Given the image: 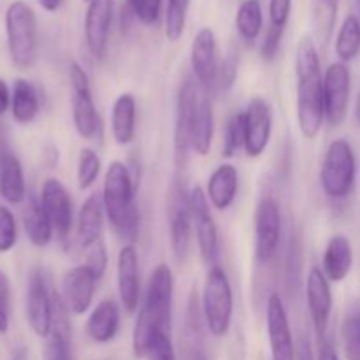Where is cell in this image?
<instances>
[{"instance_id":"cell-36","label":"cell","mask_w":360,"mask_h":360,"mask_svg":"<svg viewBox=\"0 0 360 360\" xmlns=\"http://www.w3.org/2000/svg\"><path fill=\"white\" fill-rule=\"evenodd\" d=\"M190 0H169L165 11V35L171 42L181 39L188 16Z\"/></svg>"},{"instance_id":"cell-35","label":"cell","mask_w":360,"mask_h":360,"mask_svg":"<svg viewBox=\"0 0 360 360\" xmlns=\"http://www.w3.org/2000/svg\"><path fill=\"white\" fill-rule=\"evenodd\" d=\"M343 348L347 360H360V299L352 302L345 313Z\"/></svg>"},{"instance_id":"cell-8","label":"cell","mask_w":360,"mask_h":360,"mask_svg":"<svg viewBox=\"0 0 360 360\" xmlns=\"http://www.w3.org/2000/svg\"><path fill=\"white\" fill-rule=\"evenodd\" d=\"M53 309H55V292L49 290L44 271L34 269L28 276L25 313H27L28 327L41 340H48L51 334Z\"/></svg>"},{"instance_id":"cell-18","label":"cell","mask_w":360,"mask_h":360,"mask_svg":"<svg viewBox=\"0 0 360 360\" xmlns=\"http://www.w3.org/2000/svg\"><path fill=\"white\" fill-rule=\"evenodd\" d=\"M197 84L190 77L181 83L176 101V125H174V158L176 165L183 167L188 158V151L192 150V116L193 102L197 95Z\"/></svg>"},{"instance_id":"cell-33","label":"cell","mask_w":360,"mask_h":360,"mask_svg":"<svg viewBox=\"0 0 360 360\" xmlns=\"http://www.w3.org/2000/svg\"><path fill=\"white\" fill-rule=\"evenodd\" d=\"M264 27V14L260 0H243L236 14V28L246 42L259 39Z\"/></svg>"},{"instance_id":"cell-31","label":"cell","mask_w":360,"mask_h":360,"mask_svg":"<svg viewBox=\"0 0 360 360\" xmlns=\"http://www.w3.org/2000/svg\"><path fill=\"white\" fill-rule=\"evenodd\" d=\"M41 111V98L39 91L30 81L18 77L13 86V97H11V112L14 122L20 125H28L37 118Z\"/></svg>"},{"instance_id":"cell-27","label":"cell","mask_w":360,"mask_h":360,"mask_svg":"<svg viewBox=\"0 0 360 360\" xmlns=\"http://www.w3.org/2000/svg\"><path fill=\"white\" fill-rule=\"evenodd\" d=\"M44 360H72L70 327L67 322V306L55 292L53 329L44 348Z\"/></svg>"},{"instance_id":"cell-29","label":"cell","mask_w":360,"mask_h":360,"mask_svg":"<svg viewBox=\"0 0 360 360\" xmlns=\"http://www.w3.org/2000/svg\"><path fill=\"white\" fill-rule=\"evenodd\" d=\"M137 104L136 97L129 91L118 95L111 109V132L118 144L127 146L136 137Z\"/></svg>"},{"instance_id":"cell-24","label":"cell","mask_w":360,"mask_h":360,"mask_svg":"<svg viewBox=\"0 0 360 360\" xmlns=\"http://www.w3.org/2000/svg\"><path fill=\"white\" fill-rule=\"evenodd\" d=\"M120 330V306L115 299L98 302L86 320V334L94 343H111Z\"/></svg>"},{"instance_id":"cell-44","label":"cell","mask_w":360,"mask_h":360,"mask_svg":"<svg viewBox=\"0 0 360 360\" xmlns=\"http://www.w3.org/2000/svg\"><path fill=\"white\" fill-rule=\"evenodd\" d=\"M84 264H86L95 274H97L98 280L104 276L105 267H108V252H105L104 243L98 241L97 245H94L90 250H88V259Z\"/></svg>"},{"instance_id":"cell-51","label":"cell","mask_w":360,"mask_h":360,"mask_svg":"<svg viewBox=\"0 0 360 360\" xmlns=\"http://www.w3.org/2000/svg\"><path fill=\"white\" fill-rule=\"evenodd\" d=\"M13 360H27V350L23 347L16 348L13 354Z\"/></svg>"},{"instance_id":"cell-1","label":"cell","mask_w":360,"mask_h":360,"mask_svg":"<svg viewBox=\"0 0 360 360\" xmlns=\"http://www.w3.org/2000/svg\"><path fill=\"white\" fill-rule=\"evenodd\" d=\"M297 77V123L306 139H315L326 122L323 74L319 49L309 35L299 41L295 53Z\"/></svg>"},{"instance_id":"cell-21","label":"cell","mask_w":360,"mask_h":360,"mask_svg":"<svg viewBox=\"0 0 360 360\" xmlns=\"http://www.w3.org/2000/svg\"><path fill=\"white\" fill-rule=\"evenodd\" d=\"M190 65L193 77L200 88L207 90L217 83L218 56H217V37L210 27L200 28L192 41L190 48Z\"/></svg>"},{"instance_id":"cell-39","label":"cell","mask_w":360,"mask_h":360,"mask_svg":"<svg viewBox=\"0 0 360 360\" xmlns=\"http://www.w3.org/2000/svg\"><path fill=\"white\" fill-rule=\"evenodd\" d=\"M18 243V225L13 211L0 204V253H7Z\"/></svg>"},{"instance_id":"cell-47","label":"cell","mask_w":360,"mask_h":360,"mask_svg":"<svg viewBox=\"0 0 360 360\" xmlns=\"http://www.w3.org/2000/svg\"><path fill=\"white\" fill-rule=\"evenodd\" d=\"M316 360H340L336 347H334V341L329 336L319 340V355Z\"/></svg>"},{"instance_id":"cell-49","label":"cell","mask_w":360,"mask_h":360,"mask_svg":"<svg viewBox=\"0 0 360 360\" xmlns=\"http://www.w3.org/2000/svg\"><path fill=\"white\" fill-rule=\"evenodd\" d=\"M295 360H315V355H313L311 350V343H309L308 338H301V340H299Z\"/></svg>"},{"instance_id":"cell-20","label":"cell","mask_w":360,"mask_h":360,"mask_svg":"<svg viewBox=\"0 0 360 360\" xmlns=\"http://www.w3.org/2000/svg\"><path fill=\"white\" fill-rule=\"evenodd\" d=\"M0 197L11 206L27 199V181L21 160L0 130Z\"/></svg>"},{"instance_id":"cell-37","label":"cell","mask_w":360,"mask_h":360,"mask_svg":"<svg viewBox=\"0 0 360 360\" xmlns=\"http://www.w3.org/2000/svg\"><path fill=\"white\" fill-rule=\"evenodd\" d=\"M245 112H236L231 116L224 130V148H221L224 157H234L241 148H245Z\"/></svg>"},{"instance_id":"cell-38","label":"cell","mask_w":360,"mask_h":360,"mask_svg":"<svg viewBox=\"0 0 360 360\" xmlns=\"http://www.w3.org/2000/svg\"><path fill=\"white\" fill-rule=\"evenodd\" d=\"M101 158L91 148H83L77 157V186L79 190H88L101 174Z\"/></svg>"},{"instance_id":"cell-9","label":"cell","mask_w":360,"mask_h":360,"mask_svg":"<svg viewBox=\"0 0 360 360\" xmlns=\"http://www.w3.org/2000/svg\"><path fill=\"white\" fill-rule=\"evenodd\" d=\"M167 220L171 232V246L174 257L179 262H185L192 245V210H190V193L179 181L172 183L167 200Z\"/></svg>"},{"instance_id":"cell-46","label":"cell","mask_w":360,"mask_h":360,"mask_svg":"<svg viewBox=\"0 0 360 360\" xmlns=\"http://www.w3.org/2000/svg\"><path fill=\"white\" fill-rule=\"evenodd\" d=\"M236 74H238V63H236L234 56H229V58H225L224 62L220 63V67H218L217 83L214 84H218L220 90L227 91L229 88L234 84Z\"/></svg>"},{"instance_id":"cell-52","label":"cell","mask_w":360,"mask_h":360,"mask_svg":"<svg viewBox=\"0 0 360 360\" xmlns=\"http://www.w3.org/2000/svg\"><path fill=\"white\" fill-rule=\"evenodd\" d=\"M355 120H357V123H359V127H360V91H359L357 102H355Z\"/></svg>"},{"instance_id":"cell-14","label":"cell","mask_w":360,"mask_h":360,"mask_svg":"<svg viewBox=\"0 0 360 360\" xmlns=\"http://www.w3.org/2000/svg\"><path fill=\"white\" fill-rule=\"evenodd\" d=\"M41 204L51 220L55 234L60 241H67L74 224L72 199L60 179H46L41 188Z\"/></svg>"},{"instance_id":"cell-32","label":"cell","mask_w":360,"mask_h":360,"mask_svg":"<svg viewBox=\"0 0 360 360\" xmlns=\"http://www.w3.org/2000/svg\"><path fill=\"white\" fill-rule=\"evenodd\" d=\"M340 62L348 63L357 58L360 53V21L354 14H348L341 23L336 35V44H334Z\"/></svg>"},{"instance_id":"cell-15","label":"cell","mask_w":360,"mask_h":360,"mask_svg":"<svg viewBox=\"0 0 360 360\" xmlns=\"http://www.w3.org/2000/svg\"><path fill=\"white\" fill-rule=\"evenodd\" d=\"M306 302L309 316L319 340L327 338L330 313H333V290L329 278L320 267H311L306 280Z\"/></svg>"},{"instance_id":"cell-48","label":"cell","mask_w":360,"mask_h":360,"mask_svg":"<svg viewBox=\"0 0 360 360\" xmlns=\"http://www.w3.org/2000/svg\"><path fill=\"white\" fill-rule=\"evenodd\" d=\"M11 97H13V94L9 91V86H7L6 81L0 77V118L9 111Z\"/></svg>"},{"instance_id":"cell-7","label":"cell","mask_w":360,"mask_h":360,"mask_svg":"<svg viewBox=\"0 0 360 360\" xmlns=\"http://www.w3.org/2000/svg\"><path fill=\"white\" fill-rule=\"evenodd\" d=\"M70 90H72V122L77 136L86 141L97 139L101 132V116L95 108L91 95L90 77L79 63L72 62L69 67Z\"/></svg>"},{"instance_id":"cell-42","label":"cell","mask_w":360,"mask_h":360,"mask_svg":"<svg viewBox=\"0 0 360 360\" xmlns=\"http://www.w3.org/2000/svg\"><path fill=\"white\" fill-rule=\"evenodd\" d=\"M146 357L150 360H178L176 359L174 345H172L171 334L158 333L148 348Z\"/></svg>"},{"instance_id":"cell-53","label":"cell","mask_w":360,"mask_h":360,"mask_svg":"<svg viewBox=\"0 0 360 360\" xmlns=\"http://www.w3.org/2000/svg\"><path fill=\"white\" fill-rule=\"evenodd\" d=\"M192 360H207V359H206V355L200 354V352H195V354H193Z\"/></svg>"},{"instance_id":"cell-2","label":"cell","mask_w":360,"mask_h":360,"mask_svg":"<svg viewBox=\"0 0 360 360\" xmlns=\"http://www.w3.org/2000/svg\"><path fill=\"white\" fill-rule=\"evenodd\" d=\"M174 280L167 264H158L148 281L144 302L137 313L132 333V350L137 359L146 357L148 348L158 333L171 334Z\"/></svg>"},{"instance_id":"cell-11","label":"cell","mask_w":360,"mask_h":360,"mask_svg":"<svg viewBox=\"0 0 360 360\" xmlns=\"http://www.w3.org/2000/svg\"><path fill=\"white\" fill-rule=\"evenodd\" d=\"M352 76L347 63L334 62L323 74V102L329 125L340 127L347 120L350 105Z\"/></svg>"},{"instance_id":"cell-45","label":"cell","mask_w":360,"mask_h":360,"mask_svg":"<svg viewBox=\"0 0 360 360\" xmlns=\"http://www.w3.org/2000/svg\"><path fill=\"white\" fill-rule=\"evenodd\" d=\"M292 13V0H269V20L274 27L285 28Z\"/></svg>"},{"instance_id":"cell-43","label":"cell","mask_w":360,"mask_h":360,"mask_svg":"<svg viewBox=\"0 0 360 360\" xmlns=\"http://www.w3.org/2000/svg\"><path fill=\"white\" fill-rule=\"evenodd\" d=\"M283 32L285 28L274 27L271 25L266 32V37H264L262 46H260V53H262V58L266 62H273L278 56V51L281 48V41H283Z\"/></svg>"},{"instance_id":"cell-10","label":"cell","mask_w":360,"mask_h":360,"mask_svg":"<svg viewBox=\"0 0 360 360\" xmlns=\"http://www.w3.org/2000/svg\"><path fill=\"white\" fill-rule=\"evenodd\" d=\"M190 210H192L193 231H195L197 245H199L200 255L207 266H218L220 259V234L214 224V218L210 210V200L206 192L200 186L190 192Z\"/></svg>"},{"instance_id":"cell-5","label":"cell","mask_w":360,"mask_h":360,"mask_svg":"<svg viewBox=\"0 0 360 360\" xmlns=\"http://www.w3.org/2000/svg\"><path fill=\"white\" fill-rule=\"evenodd\" d=\"M357 181V157L347 139H334L327 146L320 167V185L333 200H345L352 195Z\"/></svg>"},{"instance_id":"cell-55","label":"cell","mask_w":360,"mask_h":360,"mask_svg":"<svg viewBox=\"0 0 360 360\" xmlns=\"http://www.w3.org/2000/svg\"><path fill=\"white\" fill-rule=\"evenodd\" d=\"M359 21H360V18H359Z\"/></svg>"},{"instance_id":"cell-25","label":"cell","mask_w":360,"mask_h":360,"mask_svg":"<svg viewBox=\"0 0 360 360\" xmlns=\"http://www.w3.org/2000/svg\"><path fill=\"white\" fill-rule=\"evenodd\" d=\"M239 190V172L232 164H221L207 179L206 195L214 210L225 211L234 204Z\"/></svg>"},{"instance_id":"cell-41","label":"cell","mask_w":360,"mask_h":360,"mask_svg":"<svg viewBox=\"0 0 360 360\" xmlns=\"http://www.w3.org/2000/svg\"><path fill=\"white\" fill-rule=\"evenodd\" d=\"M13 313V297H11V281L7 274L0 269V334H7Z\"/></svg>"},{"instance_id":"cell-22","label":"cell","mask_w":360,"mask_h":360,"mask_svg":"<svg viewBox=\"0 0 360 360\" xmlns=\"http://www.w3.org/2000/svg\"><path fill=\"white\" fill-rule=\"evenodd\" d=\"M118 294L127 313H136L141 297L139 257L136 246L130 243L118 253Z\"/></svg>"},{"instance_id":"cell-30","label":"cell","mask_w":360,"mask_h":360,"mask_svg":"<svg viewBox=\"0 0 360 360\" xmlns=\"http://www.w3.org/2000/svg\"><path fill=\"white\" fill-rule=\"evenodd\" d=\"M23 227L28 241L37 248H44L53 241L55 229H53L51 220L46 214L41 200H37L35 197H28V202L23 211Z\"/></svg>"},{"instance_id":"cell-26","label":"cell","mask_w":360,"mask_h":360,"mask_svg":"<svg viewBox=\"0 0 360 360\" xmlns=\"http://www.w3.org/2000/svg\"><path fill=\"white\" fill-rule=\"evenodd\" d=\"M352 266H354V248L347 236L338 234L330 238L326 246V252H323V274L333 283H341L350 274Z\"/></svg>"},{"instance_id":"cell-34","label":"cell","mask_w":360,"mask_h":360,"mask_svg":"<svg viewBox=\"0 0 360 360\" xmlns=\"http://www.w3.org/2000/svg\"><path fill=\"white\" fill-rule=\"evenodd\" d=\"M340 0H311L313 27L322 44H327L334 32Z\"/></svg>"},{"instance_id":"cell-50","label":"cell","mask_w":360,"mask_h":360,"mask_svg":"<svg viewBox=\"0 0 360 360\" xmlns=\"http://www.w3.org/2000/svg\"><path fill=\"white\" fill-rule=\"evenodd\" d=\"M62 2L63 0H39L42 9L48 11V13H55V11H58L60 6H62Z\"/></svg>"},{"instance_id":"cell-4","label":"cell","mask_w":360,"mask_h":360,"mask_svg":"<svg viewBox=\"0 0 360 360\" xmlns=\"http://www.w3.org/2000/svg\"><path fill=\"white\" fill-rule=\"evenodd\" d=\"M7 48L14 67L28 70L34 67L39 51L37 16L23 0H14L6 11Z\"/></svg>"},{"instance_id":"cell-6","label":"cell","mask_w":360,"mask_h":360,"mask_svg":"<svg viewBox=\"0 0 360 360\" xmlns=\"http://www.w3.org/2000/svg\"><path fill=\"white\" fill-rule=\"evenodd\" d=\"M202 316L211 336H227L234 316V294L231 280L220 266L207 271L202 290Z\"/></svg>"},{"instance_id":"cell-23","label":"cell","mask_w":360,"mask_h":360,"mask_svg":"<svg viewBox=\"0 0 360 360\" xmlns=\"http://www.w3.org/2000/svg\"><path fill=\"white\" fill-rule=\"evenodd\" d=\"M214 136V115L213 102L204 88H197L195 102H193V116H192V150L199 157H206L211 150Z\"/></svg>"},{"instance_id":"cell-28","label":"cell","mask_w":360,"mask_h":360,"mask_svg":"<svg viewBox=\"0 0 360 360\" xmlns=\"http://www.w3.org/2000/svg\"><path fill=\"white\" fill-rule=\"evenodd\" d=\"M104 213V202L98 193H91L81 206L77 217V243L83 250H90L101 241Z\"/></svg>"},{"instance_id":"cell-13","label":"cell","mask_w":360,"mask_h":360,"mask_svg":"<svg viewBox=\"0 0 360 360\" xmlns=\"http://www.w3.org/2000/svg\"><path fill=\"white\" fill-rule=\"evenodd\" d=\"M267 334H269L271 359L295 360L297 345L292 336L287 309L280 294L273 292L267 301Z\"/></svg>"},{"instance_id":"cell-54","label":"cell","mask_w":360,"mask_h":360,"mask_svg":"<svg viewBox=\"0 0 360 360\" xmlns=\"http://www.w3.org/2000/svg\"><path fill=\"white\" fill-rule=\"evenodd\" d=\"M83 2H90V0H83Z\"/></svg>"},{"instance_id":"cell-17","label":"cell","mask_w":360,"mask_h":360,"mask_svg":"<svg viewBox=\"0 0 360 360\" xmlns=\"http://www.w3.org/2000/svg\"><path fill=\"white\" fill-rule=\"evenodd\" d=\"M245 151L250 158H257L267 150L273 134V112L264 98L250 101L245 111Z\"/></svg>"},{"instance_id":"cell-19","label":"cell","mask_w":360,"mask_h":360,"mask_svg":"<svg viewBox=\"0 0 360 360\" xmlns=\"http://www.w3.org/2000/svg\"><path fill=\"white\" fill-rule=\"evenodd\" d=\"M98 276L86 266H76L63 274V302L74 315H84L94 304Z\"/></svg>"},{"instance_id":"cell-3","label":"cell","mask_w":360,"mask_h":360,"mask_svg":"<svg viewBox=\"0 0 360 360\" xmlns=\"http://www.w3.org/2000/svg\"><path fill=\"white\" fill-rule=\"evenodd\" d=\"M137 181L123 162L112 160L108 165L102 186V202L105 217L123 239L134 241L141 224L139 207L136 200Z\"/></svg>"},{"instance_id":"cell-12","label":"cell","mask_w":360,"mask_h":360,"mask_svg":"<svg viewBox=\"0 0 360 360\" xmlns=\"http://www.w3.org/2000/svg\"><path fill=\"white\" fill-rule=\"evenodd\" d=\"M280 204L273 197H264L255 213V255L260 262H269L278 252L281 241Z\"/></svg>"},{"instance_id":"cell-40","label":"cell","mask_w":360,"mask_h":360,"mask_svg":"<svg viewBox=\"0 0 360 360\" xmlns=\"http://www.w3.org/2000/svg\"><path fill=\"white\" fill-rule=\"evenodd\" d=\"M164 0H129V9L143 25H155L160 18Z\"/></svg>"},{"instance_id":"cell-16","label":"cell","mask_w":360,"mask_h":360,"mask_svg":"<svg viewBox=\"0 0 360 360\" xmlns=\"http://www.w3.org/2000/svg\"><path fill=\"white\" fill-rule=\"evenodd\" d=\"M115 16V0H90L84 16V41L90 55L102 60L108 51L109 32Z\"/></svg>"}]
</instances>
